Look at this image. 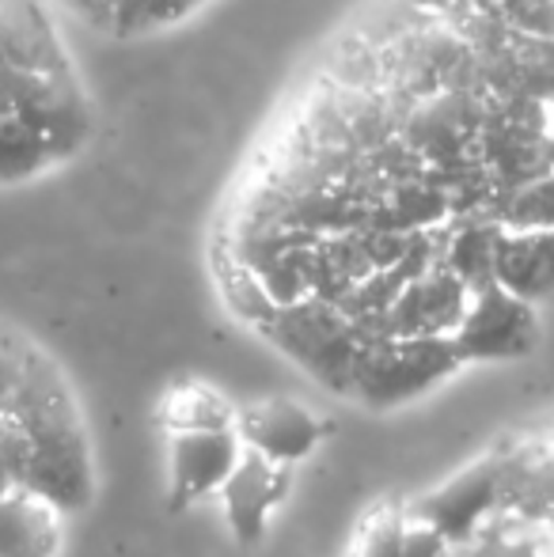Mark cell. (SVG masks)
<instances>
[{"mask_svg": "<svg viewBox=\"0 0 554 557\" xmlns=\"http://www.w3.org/2000/svg\"><path fill=\"white\" fill-rule=\"evenodd\" d=\"M452 221V198L433 175L407 178L372 198V213L365 227H387V232H433Z\"/></svg>", "mask_w": 554, "mask_h": 557, "instance_id": "4fadbf2b", "label": "cell"}, {"mask_svg": "<svg viewBox=\"0 0 554 557\" xmlns=\"http://www.w3.org/2000/svg\"><path fill=\"white\" fill-rule=\"evenodd\" d=\"M288 470L293 467L267 459V455L251 451V447L239 455L236 470L221 485L224 516H229V528L239 546L262 543V535L270 528V516H274L281 497L288 493Z\"/></svg>", "mask_w": 554, "mask_h": 557, "instance_id": "9c48e42d", "label": "cell"}, {"mask_svg": "<svg viewBox=\"0 0 554 557\" xmlns=\"http://www.w3.org/2000/svg\"><path fill=\"white\" fill-rule=\"evenodd\" d=\"M509 455H513V447H497V451L475 459L471 467L452 474L448 482H441L436 490L410 500L407 516L418 523H429L433 531H441L452 550H464V546L494 520L497 505H502Z\"/></svg>", "mask_w": 554, "mask_h": 557, "instance_id": "277c9868", "label": "cell"}, {"mask_svg": "<svg viewBox=\"0 0 554 557\" xmlns=\"http://www.w3.org/2000/svg\"><path fill=\"white\" fill-rule=\"evenodd\" d=\"M236 433L244 436V444L251 451L285 462V467H296L323 444L331 425L316 410L293 403V398H270V403L247 406V410L236 413Z\"/></svg>", "mask_w": 554, "mask_h": 557, "instance_id": "30bf717a", "label": "cell"}, {"mask_svg": "<svg viewBox=\"0 0 554 557\" xmlns=\"http://www.w3.org/2000/svg\"><path fill=\"white\" fill-rule=\"evenodd\" d=\"M247 451L244 436L232 429H190V433H171V459H168V508L186 512L198 500L221 493L229 474L236 470L239 455Z\"/></svg>", "mask_w": 554, "mask_h": 557, "instance_id": "52a82bcc", "label": "cell"}, {"mask_svg": "<svg viewBox=\"0 0 554 557\" xmlns=\"http://www.w3.org/2000/svg\"><path fill=\"white\" fill-rule=\"evenodd\" d=\"M502 224L494 216H452L441 227V265L471 293L494 285V247Z\"/></svg>", "mask_w": 554, "mask_h": 557, "instance_id": "5bb4252c", "label": "cell"}, {"mask_svg": "<svg viewBox=\"0 0 554 557\" xmlns=\"http://www.w3.org/2000/svg\"><path fill=\"white\" fill-rule=\"evenodd\" d=\"M217 277H221V288H224V300L229 308L236 311V319H244L251 331H262L270 323V315L278 311V304L270 300V293L262 288V281L239 262L236 255H224L221 265H217Z\"/></svg>", "mask_w": 554, "mask_h": 557, "instance_id": "e0dca14e", "label": "cell"}, {"mask_svg": "<svg viewBox=\"0 0 554 557\" xmlns=\"http://www.w3.org/2000/svg\"><path fill=\"white\" fill-rule=\"evenodd\" d=\"M448 557H459V550H452V554H448Z\"/></svg>", "mask_w": 554, "mask_h": 557, "instance_id": "603a6c76", "label": "cell"}, {"mask_svg": "<svg viewBox=\"0 0 554 557\" xmlns=\"http://www.w3.org/2000/svg\"><path fill=\"white\" fill-rule=\"evenodd\" d=\"M418 12L433 15V20H448V15L464 12V8H497V0H410Z\"/></svg>", "mask_w": 554, "mask_h": 557, "instance_id": "44dd1931", "label": "cell"}, {"mask_svg": "<svg viewBox=\"0 0 554 557\" xmlns=\"http://www.w3.org/2000/svg\"><path fill=\"white\" fill-rule=\"evenodd\" d=\"M464 364L452 334L369 337L354 368V398L369 410H395L433 391Z\"/></svg>", "mask_w": 554, "mask_h": 557, "instance_id": "3957f363", "label": "cell"}, {"mask_svg": "<svg viewBox=\"0 0 554 557\" xmlns=\"http://www.w3.org/2000/svg\"><path fill=\"white\" fill-rule=\"evenodd\" d=\"M448 554H452V546L441 531H433L429 523H418V520L407 523L399 557H448Z\"/></svg>", "mask_w": 554, "mask_h": 557, "instance_id": "ffe728a7", "label": "cell"}, {"mask_svg": "<svg viewBox=\"0 0 554 557\" xmlns=\"http://www.w3.org/2000/svg\"><path fill=\"white\" fill-rule=\"evenodd\" d=\"M471 304V288L444 265L410 281L399 300L387 308L372 337H426V334H452Z\"/></svg>", "mask_w": 554, "mask_h": 557, "instance_id": "ba28073f", "label": "cell"}, {"mask_svg": "<svg viewBox=\"0 0 554 557\" xmlns=\"http://www.w3.org/2000/svg\"><path fill=\"white\" fill-rule=\"evenodd\" d=\"M198 4L206 0H122L111 15V30L114 35H140V30L168 27V23L190 15Z\"/></svg>", "mask_w": 554, "mask_h": 557, "instance_id": "ac0fdd59", "label": "cell"}, {"mask_svg": "<svg viewBox=\"0 0 554 557\" xmlns=\"http://www.w3.org/2000/svg\"><path fill=\"white\" fill-rule=\"evenodd\" d=\"M61 546V512L27 485L0 493V557H53Z\"/></svg>", "mask_w": 554, "mask_h": 557, "instance_id": "7c38bea8", "label": "cell"}, {"mask_svg": "<svg viewBox=\"0 0 554 557\" xmlns=\"http://www.w3.org/2000/svg\"><path fill=\"white\" fill-rule=\"evenodd\" d=\"M464 360H520L540 345V319L532 300L509 293L505 285H487L471 293L464 319L452 331Z\"/></svg>", "mask_w": 554, "mask_h": 557, "instance_id": "5b68a950", "label": "cell"}, {"mask_svg": "<svg viewBox=\"0 0 554 557\" xmlns=\"http://www.w3.org/2000/svg\"><path fill=\"white\" fill-rule=\"evenodd\" d=\"M4 413L20 421L30 444V459L20 485L46 497L61 516L81 512L96 493L91 447L88 436H84L81 413L73 406V395L65 387V375L35 345L23 357L20 383H15Z\"/></svg>", "mask_w": 554, "mask_h": 557, "instance_id": "6da1fadb", "label": "cell"}, {"mask_svg": "<svg viewBox=\"0 0 554 557\" xmlns=\"http://www.w3.org/2000/svg\"><path fill=\"white\" fill-rule=\"evenodd\" d=\"M407 523H410L407 508H380V512H372L369 520H365L349 557H399Z\"/></svg>", "mask_w": 554, "mask_h": 557, "instance_id": "d6986e66", "label": "cell"}, {"mask_svg": "<svg viewBox=\"0 0 554 557\" xmlns=\"http://www.w3.org/2000/svg\"><path fill=\"white\" fill-rule=\"evenodd\" d=\"M53 163H61L58 152L35 125L15 114L0 117V186L27 183V178L50 171Z\"/></svg>", "mask_w": 554, "mask_h": 557, "instance_id": "9a60e30c", "label": "cell"}, {"mask_svg": "<svg viewBox=\"0 0 554 557\" xmlns=\"http://www.w3.org/2000/svg\"><path fill=\"white\" fill-rule=\"evenodd\" d=\"M482 117H487V91L452 88L410 103L399 122V133L426 160V168L436 171L475 156Z\"/></svg>", "mask_w": 554, "mask_h": 557, "instance_id": "8992f818", "label": "cell"}, {"mask_svg": "<svg viewBox=\"0 0 554 557\" xmlns=\"http://www.w3.org/2000/svg\"><path fill=\"white\" fill-rule=\"evenodd\" d=\"M547 528H551V543H554V520H551V523H547Z\"/></svg>", "mask_w": 554, "mask_h": 557, "instance_id": "7402d4cb", "label": "cell"}, {"mask_svg": "<svg viewBox=\"0 0 554 557\" xmlns=\"http://www.w3.org/2000/svg\"><path fill=\"white\" fill-rule=\"evenodd\" d=\"M278 345L300 372H308L331 395H354V368L361 345L369 342L361 326L338 304L304 296L296 304H281L270 323L259 331Z\"/></svg>", "mask_w": 554, "mask_h": 557, "instance_id": "7a4b0ae2", "label": "cell"}, {"mask_svg": "<svg viewBox=\"0 0 554 557\" xmlns=\"http://www.w3.org/2000/svg\"><path fill=\"white\" fill-rule=\"evenodd\" d=\"M494 281L525 300L554 293V227H502L494 247Z\"/></svg>", "mask_w": 554, "mask_h": 557, "instance_id": "8fae6325", "label": "cell"}, {"mask_svg": "<svg viewBox=\"0 0 554 557\" xmlns=\"http://www.w3.org/2000/svg\"><path fill=\"white\" fill-rule=\"evenodd\" d=\"M236 406L217 395L206 383H175L163 395V425L171 433H190V429H232L236 425Z\"/></svg>", "mask_w": 554, "mask_h": 557, "instance_id": "2e32d148", "label": "cell"}]
</instances>
